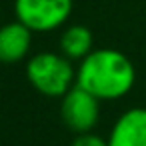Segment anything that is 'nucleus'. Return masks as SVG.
Wrapping results in <instances>:
<instances>
[{
	"instance_id": "1",
	"label": "nucleus",
	"mask_w": 146,
	"mask_h": 146,
	"mask_svg": "<svg viewBox=\"0 0 146 146\" xmlns=\"http://www.w3.org/2000/svg\"><path fill=\"white\" fill-rule=\"evenodd\" d=\"M136 82L132 60L114 48H94L76 68V84L102 100L126 96Z\"/></svg>"
},
{
	"instance_id": "2",
	"label": "nucleus",
	"mask_w": 146,
	"mask_h": 146,
	"mask_svg": "<svg viewBox=\"0 0 146 146\" xmlns=\"http://www.w3.org/2000/svg\"><path fill=\"white\" fill-rule=\"evenodd\" d=\"M26 78L36 92L48 98H62L76 84V70L64 54L38 52L26 62Z\"/></svg>"
},
{
	"instance_id": "3",
	"label": "nucleus",
	"mask_w": 146,
	"mask_h": 146,
	"mask_svg": "<svg viewBox=\"0 0 146 146\" xmlns=\"http://www.w3.org/2000/svg\"><path fill=\"white\" fill-rule=\"evenodd\" d=\"M72 12V0H14V14L32 32L60 28Z\"/></svg>"
},
{
	"instance_id": "4",
	"label": "nucleus",
	"mask_w": 146,
	"mask_h": 146,
	"mask_svg": "<svg viewBox=\"0 0 146 146\" xmlns=\"http://www.w3.org/2000/svg\"><path fill=\"white\" fill-rule=\"evenodd\" d=\"M60 118L74 134L92 132L100 118V100L82 86L74 84L60 100Z\"/></svg>"
},
{
	"instance_id": "5",
	"label": "nucleus",
	"mask_w": 146,
	"mask_h": 146,
	"mask_svg": "<svg viewBox=\"0 0 146 146\" xmlns=\"http://www.w3.org/2000/svg\"><path fill=\"white\" fill-rule=\"evenodd\" d=\"M108 146H146V108L122 112L110 130Z\"/></svg>"
},
{
	"instance_id": "6",
	"label": "nucleus",
	"mask_w": 146,
	"mask_h": 146,
	"mask_svg": "<svg viewBox=\"0 0 146 146\" xmlns=\"http://www.w3.org/2000/svg\"><path fill=\"white\" fill-rule=\"evenodd\" d=\"M32 30L20 20L0 26V64H16L24 60L32 46Z\"/></svg>"
},
{
	"instance_id": "7",
	"label": "nucleus",
	"mask_w": 146,
	"mask_h": 146,
	"mask_svg": "<svg viewBox=\"0 0 146 146\" xmlns=\"http://www.w3.org/2000/svg\"><path fill=\"white\" fill-rule=\"evenodd\" d=\"M94 50V36L92 30L84 24H74L68 26L62 36H60V52L68 60H84L90 52Z\"/></svg>"
},
{
	"instance_id": "8",
	"label": "nucleus",
	"mask_w": 146,
	"mask_h": 146,
	"mask_svg": "<svg viewBox=\"0 0 146 146\" xmlns=\"http://www.w3.org/2000/svg\"><path fill=\"white\" fill-rule=\"evenodd\" d=\"M70 146H108V140L98 136V134H92V132H86V134H78Z\"/></svg>"
}]
</instances>
